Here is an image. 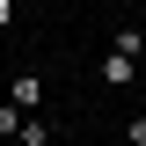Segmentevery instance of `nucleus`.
Here are the masks:
<instances>
[{
	"label": "nucleus",
	"instance_id": "nucleus-1",
	"mask_svg": "<svg viewBox=\"0 0 146 146\" xmlns=\"http://www.w3.org/2000/svg\"><path fill=\"white\" fill-rule=\"evenodd\" d=\"M7 102H15L22 117H36V110H44V73H15V95H7Z\"/></svg>",
	"mask_w": 146,
	"mask_h": 146
},
{
	"label": "nucleus",
	"instance_id": "nucleus-5",
	"mask_svg": "<svg viewBox=\"0 0 146 146\" xmlns=\"http://www.w3.org/2000/svg\"><path fill=\"white\" fill-rule=\"evenodd\" d=\"M22 124H29V117H22L15 102H0V139H22Z\"/></svg>",
	"mask_w": 146,
	"mask_h": 146
},
{
	"label": "nucleus",
	"instance_id": "nucleus-4",
	"mask_svg": "<svg viewBox=\"0 0 146 146\" xmlns=\"http://www.w3.org/2000/svg\"><path fill=\"white\" fill-rule=\"evenodd\" d=\"M22 146H51V117H44V110H36L29 124H22Z\"/></svg>",
	"mask_w": 146,
	"mask_h": 146
},
{
	"label": "nucleus",
	"instance_id": "nucleus-9",
	"mask_svg": "<svg viewBox=\"0 0 146 146\" xmlns=\"http://www.w3.org/2000/svg\"><path fill=\"white\" fill-rule=\"evenodd\" d=\"M124 146H131V139H124Z\"/></svg>",
	"mask_w": 146,
	"mask_h": 146
},
{
	"label": "nucleus",
	"instance_id": "nucleus-6",
	"mask_svg": "<svg viewBox=\"0 0 146 146\" xmlns=\"http://www.w3.org/2000/svg\"><path fill=\"white\" fill-rule=\"evenodd\" d=\"M124 139H131V146H146V117H131V124H124Z\"/></svg>",
	"mask_w": 146,
	"mask_h": 146
},
{
	"label": "nucleus",
	"instance_id": "nucleus-7",
	"mask_svg": "<svg viewBox=\"0 0 146 146\" xmlns=\"http://www.w3.org/2000/svg\"><path fill=\"white\" fill-rule=\"evenodd\" d=\"M7 22H15V0H0V29H7Z\"/></svg>",
	"mask_w": 146,
	"mask_h": 146
},
{
	"label": "nucleus",
	"instance_id": "nucleus-8",
	"mask_svg": "<svg viewBox=\"0 0 146 146\" xmlns=\"http://www.w3.org/2000/svg\"><path fill=\"white\" fill-rule=\"evenodd\" d=\"M102 7H124V0H102Z\"/></svg>",
	"mask_w": 146,
	"mask_h": 146
},
{
	"label": "nucleus",
	"instance_id": "nucleus-3",
	"mask_svg": "<svg viewBox=\"0 0 146 146\" xmlns=\"http://www.w3.org/2000/svg\"><path fill=\"white\" fill-rule=\"evenodd\" d=\"M110 51H124V58H146V36H139V29H131V22H124V29L110 36Z\"/></svg>",
	"mask_w": 146,
	"mask_h": 146
},
{
	"label": "nucleus",
	"instance_id": "nucleus-2",
	"mask_svg": "<svg viewBox=\"0 0 146 146\" xmlns=\"http://www.w3.org/2000/svg\"><path fill=\"white\" fill-rule=\"evenodd\" d=\"M131 66H139V58H124V51H102L95 80H102V88H131Z\"/></svg>",
	"mask_w": 146,
	"mask_h": 146
}]
</instances>
